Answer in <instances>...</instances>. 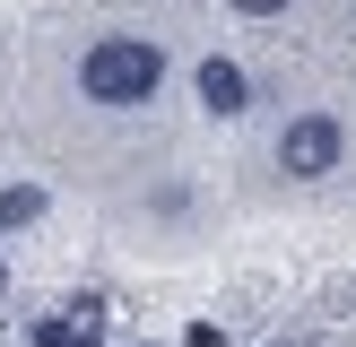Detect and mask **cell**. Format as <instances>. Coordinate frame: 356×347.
<instances>
[{"mask_svg":"<svg viewBox=\"0 0 356 347\" xmlns=\"http://www.w3.org/2000/svg\"><path fill=\"white\" fill-rule=\"evenodd\" d=\"M35 217H44V191H35V183L0 191V235H17V226H35Z\"/></svg>","mask_w":356,"mask_h":347,"instance_id":"cell-4","label":"cell"},{"mask_svg":"<svg viewBox=\"0 0 356 347\" xmlns=\"http://www.w3.org/2000/svg\"><path fill=\"white\" fill-rule=\"evenodd\" d=\"M183 347H226V330H209V321H191V339Z\"/></svg>","mask_w":356,"mask_h":347,"instance_id":"cell-6","label":"cell"},{"mask_svg":"<svg viewBox=\"0 0 356 347\" xmlns=\"http://www.w3.org/2000/svg\"><path fill=\"white\" fill-rule=\"evenodd\" d=\"M287 0H235V17H278Z\"/></svg>","mask_w":356,"mask_h":347,"instance_id":"cell-5","label":"cell"},{"mask_svg":"<svg viewBox=\"0 0 356 347\" xmlns=\"http://www.w3.org/2000/svg\"><path fill=\"white\" fill-rule=\"evenodd\" d=\"M287 347H296V339H287Z\"/></svg>","mask_w":356,"mask_h":347,"instance_id":"cell-8","label":"cell"},{"mask_svg":"<svg viewBox=\"0 0 356 347\" xmlns=\"http://www.w3.org/2000/svg\"><path fill=\"white\" fill-rule=\"evenodd\" d=\"M156 87H165V52H156L148 35H96V44L79 52V96L104 104V113L156 104Z\"/></svg>","mask_w":356,"mask_h":347,"instance_id":"cell-1","label":"cell"},{"mask_svg":"<svg viewBox=\"0 0 356 347\" xmlns=\"http://www.w3.org/2000/svg\"><path fill=\"white\" fill-rule=\"evenodd\" d=\"M200 104H209L218 121H235L243 104H252V78H243V69L226 61V52H209V61H200Z\"/></svg>","mask_w":356,"mask_h":347,"instance_id":"cell-3","label":"cell"},{"mask_svg":"<svg viewBox=\"0 0 356 347\" xmlns=\"http://www.w3.org/2000/svg\"><path fill=\"white\" fill-rule=\"evenodd\" d=\"M339 156H348V121L339 113H296L278 130V174L287 183H322V174H339Z\"/></svg>","mask_w":356,"mask_h":347,"instance_id":"cell-2","label":"cell"},{"mask_svg":"<svg viewBox=\"0 0 356 347\" xmlns=\"http://www.w3.org/2000/svg\"><path fill=\"white\" fill-rule=\"evenodd\" d=\"M0 295H9V269H0Z\"/></svg>","mask_w":356,"mask_h":347,"instance_id":"cell-7","label":"cell"}]
</instances>
